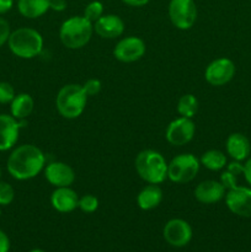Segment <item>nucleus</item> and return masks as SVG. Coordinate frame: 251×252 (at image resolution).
<instances>
[{"label":"nucleus","mask_w":251,"mask_h":252,"mask_svg":"<svg viewBox=\"0 0 251 252\" xmlns=\"http://www.w3.org/2000/svg\"><path fill=\"white\" fill-rule=\"evenodd\" d=\"M46 164V157L33 144H24L14 149L7 159V171L19 181L36 177Z\"/></svg>","instance_id":"f257e3e1"},{"label":"nucleus","mask_w":251,"mask_h":252,"mask_svg":"<svg viewBox=\"0 0 251 252\" xmlns=\"http://www.w3.org/2000/svg\"><path fill=\"white\" fill-rule=\"evenodd\" d=\"M135 170L142 180L148 184L159 185L167 179V162L155 150H142L135 158Z\"/></svg>","instance_id":"f03ea898"},{"label":"nucleus","mask_w":251,"mask_h":252,"mask_svg":"<svg viewBox=\"0 0 251 252\" xmlns=\"http://www.w3.org/2000/svg\"><path fill=\"white\" fill-rule=\"evenodd\" d=\"M94 32V24L84 16H73L62 24L61 41L66 48L79 49L89 43Z\"/></svg>","instance_id":"7ed1b4c3"},{"label":"nucleus","mask_w":251,"mask_h":252,"mask_svg":"<svg viewBox=\"0 0 251 252\" xmlns=\"http://www.w3.org/2000/svg\"><path fill=\"white\" fill-rule=\"evenodd\" d=\"M7 44L12 53L19 58L31 59L38 56L43 48V38L34 29L21 27L10 33Z\"/></svg>","instance_id":"20e7f679"},{"label":"nucleus","mask_w":251,"mask_h":252,"mask_svg":"<svg viewBox=\"0 0 251 252\" xmlns=\"http://www.w3.org/2000/svg\"><path fill=\"white\" fill-rule=\"evenodd\" d=\"M88 102V95L83 85L68 84L59 90L56 98V106L61 116L68 120H74L81 116Z\"/></svg>","instance_id":"39448f33"},{"label":"nucleus","mask_w":251,"mask_h":252,"mask_svg":"<svg viewBox=\"0 0 251 252\" xmlns=\"http://www.w3.org/2000/svg\"><path fill=\"white\" fill-rule=\"evenodd\" d=\"M199 160L192 154H180L167 164V177L175 184H187L197 176Z\"/></svg>","instance_id":"423d86ee"},{"label":"nucleus","mask_w":251,"mask_h":252,"mask_svg":"<svg viewBox=\"0 0 251 252\" xmlns=\"http://www.w3.org/2000/svg\"><path fill=\"white\" fill-rule=\"evenodd\" d=\"M169 17L179 30H189L197 20L194 0H170Z\"/></svg>","instance_id":"0eeeda50"},{"label":"nucleus","mask_w":251,"mask_h":252,"mask_svg":"<svg viewBox=\"0 0 251 252\" xmlns=\"http://www.w3.org/2000/svg\"><path fill=\"white\" fill-rule=\"evenodd\" d=\"M235 75V64L229 58H218L208 64L204 71L207 83L213 86H223Z\"/></svg>","instance_id":"6e6552de"},{"label":"nucleus","mask_w":251,"mask_h":252,"mask_svg":"<svg viewBox=\"0 0 251 252\" xmlns=\"http://www.w3.org/2000/svg\"><path fill=\"white\" fill-rule=\"evenodd\" d=\"M147 47L142 38L135 36H129L122 38L113 49V56L117 61L122 63H133L142 58L145 54Z\"/></svg>","instance_id":"1a4fd4ad"},{"label":"nucleus","mask_w":251,"mask_h":252,"mask_svg":"<svg viewBox=\"0 0 251 252\" xmlns=\"http://www.w3.org/2000/svg\"><path fill=\"white\" fill-rule=\"evenodd\" d=\"M194 132H196V126L192 118L180 117L170 122L165 132V137L170 144L181 147L191 142Z\"/></svg>","instance_id":"9d476101"},{"label":"nucleus","mask_w":251,"mask_h":252,"mask_svg":"<svg viewBox=\"0 0 251 252\" xmlns=\"http://www.w3.org/2000/svg\"><path fill=\"white\" fill-rule=\"evenodd\" d=\"M225 204L238 217L251 218V189L236 186L225 193Z\"/></svg>","instance_id":"9b49d317"},{"label":"nucleus","mask_w":251,"mask_h":252,"mask_svg":"<svg viewBox=\"0 0 251 252\" xmlns=\"http://www.w3.org/2000/svg\"><path fill=\"white\" fill-rule=\"evenodd\" d=\"M164 239L175 248L186 246L192 239V229L184 219H171L164 226Z\"/></svg>","instance_id":"f8f14e48"},{"label":"nucleus","mask_w":251,"mask_h":252,"mask_svg":"<svg viewBox=\"0 0 251 252\" xmlns=\"http://www.w3.org/2000/svg\"><path fill=\"white\" fill-rule=\"evenodd\" d=\"M47 181L54 187H70L75 181V172L73 167L62 161H54L47 165L44 170Z\"/></svg>","instance_id":"ddd939ff"},{"label":"nucleus","mask_w":251,"mask_h":252,"mask_svg":"<svg viewBox=\"0 0 251 252\" xmlns=\"http://www.w3.org/2000/svg\"><path fill=\"white\" fill-rule=\"evenodd\" d=\"M24 120L9 115H0V152H6L16 144Z\"/></svg>","instance_id":"4468645a"},{"label":"nucleus","mask_w":251,"mask_h":252,"mask_svg":"<svg viewBox=\"0 0 251 252\" xmlns=\"http://www.w3.org/2000/svg\"><path fill=\"white\" fill-rule=\"evenodd\" d=\"M226 189L220 181L207 180L201 182L194 189V197L203 204H213L225 197Z\"/></svg>","instance_id":"2eb2a0df"},{"label":"nucleus","mask_w":251,"mask_h":252,"mask_svg":"<svg viewBox=\"0 0 251 252\" xmlns=\"http://www.w3.org/2000/svg\"><path fill=\"white\" fill-rule=\"evenodd\" d=\"M94 31L101 38L112 39L120 37L125 31V22L117 15H102L97 21L94 24Z\"/></svg>","instance_id":"dca6fc26"},{"label":"nucleus","mask_w":251,"mask_h":252,"mask_svg":"<svg viewBox=\"0 0 251 252\" xmlns=\"http://www.w3.org/2000/svg\"><path fill=\"white\" fill-rule=\"evenodd\" d=\"M52 207L59 213H70L79 206V196L70 187H58L51 196Z\"/></svg>","instance_id":"f3484780"},{"label":"nucleus","mask_w":251,"mask_h":252,"mask_svg":"<svg viewBox=\"0 0 251 252\" xmlns=\"http://www.w3.org/2000/svg\"><path fill=\"white\" fill-rule=\"evenodd\" d=\"M225 147L229 157L239 162L248 159L251 152L250 140L241 133H233L229 135Z\"/></svg>","instance_id":"a211bd4d"},{"label":"nucleus","mask_w":251,"mask_h":252,"mask_svg":"<svg viewBox=\"0 0 251 252\" xmlns=\"http://www.w3.org/2000/svg\"><path fill=\"white\" fill-rule=\"evenodd\" d=\"M162 201V191L157 185L149 184L139 192L137 197V203L143 211H152L157 208Z\"/></svg>","instance_id":"6ab92c4d"},{"label":"nucleus","mask_w":251,"mask_h":252,"mask_svg":"<svg viewBox=\"0 0 251 252\" xmlns=\"http://www.w3.org/2000/svg\"><path fill=\"white\" fill-rule=\"evenodd\" d=\"M17 9L24 17L37 19L51 9V0H17Z\"/></svg>","instance_id":"aec40b11"},{"label":"nucleus","mask_w":251,"mask_h":252,"mask_svg":"<svg viewBox=\"0 0 251 252\" xmlns=\"http://www.w3.org/2000/svg\"><path fill=\"white\" fill-rule=\"evenodd\" d=\"M33 106L34 102L31 95H29V94H19L11 101V106H10L11 116L19 121L26 120L33 111Z\"/></svg>","instance_id":"412c9836"},{"label":"nucleus","mask_w":251,"mask_h":252,"mask_svg":"<svg viewBox=\"0 0 251 252\" xmlns=\"http://www.w3.org/2000/svg\"><path fill=\"white\" fill-rule=\"evenodd\" d=\"M199 162L211 171H219L226 166V157L220 150L212 149L202 154Z\"/></svg>","instance_id":"4be33fe9"},{"label":"nucleus","mask_w":251,"mask_h":252,"mask_svg":"<svg viewBox=\"0 0 251 252\" xmlns=\"http://www.w3.org/2000/svg\"><path fill=\"white\" fill-rule=\"evenodd\" d=\"M198 111V100L192 94H186L181 96L177 102V112L181 117L192 118Z\"/></svg>","instance_id":"5701e85b"},{"label":"nucleus","mask_w":251,"mask_h":252,"mask_svg":"<svg viewBox=\"0 0 251 252\" xmlns=\"http://www.w3.org/2000/svg\"><path fill=\"white\" fill-rule=\"evenodd\" d=\"M244 172V165H241L239 161L231 162L228 166V169L221 174L220 176V182L223 184V186L225 189H231L234 187L238 186L236 181H238L239 175Z\"/></svg>","instance_id":"b1692460"},{"label":"nucleus","mask_w":251,"mask_h":252,"mask_svg":"<svg viewBox=\"0 0 251 252\" xmlns=\"http://www.w3.org/2000/svg\"><path fill=\"white\" fill-rule=\"evenodd\" d=\"M103 15V5L101 1H91L90 4L86 5L84 10V17L89 20L90 22L95 24L98 19Z\"/></svg>","instance_id":"393cba45"},{"label":"nucleus","mask_w":251,"mask_h":252,"mask_svg":"<svg viewBox=\"0 0 251 252\" xmlns=\"http://www.w3.org/2000/svg\"><path fill=\"white\" fill-rule=\"evenodd\" d=\"M78 208L84 213H94L98 208V199L93 194H85L79 198Z\"/></svg>","instance_id":"a878e982"},{"label":"nucleus","mask_w":251,"mask_h":252,"mask_svg":"<svg viewBox=\"0 0 251 252\" xmlns=\"http://www.w3.org/2000/svg\"><path fill=\"white\" fill-rule=\"evenodd\" d=\"M15 198V191L11 185L0 181V206H9Z\"/></svg>","instance_id":"bb28decb"},{"label":"nucleus","mask_w":251,"mask_h":252,"mask_svg":"<svg viewBox=\"0 0 251 252\" xmlns=\"http://www.w3.org/2000/svg\"><path fill=\"white\" fill-rule=\"evenodd\" d=\"M15 96L16 95L11 84L0 81V103H11Z\"/></svg>","instance_id":"cd10ccee"},{"label":"nucleus","mask_w":251,"mask_h":252,"mask_svg":"<svg viewBox=\"0 0 251 252\" xmlns=\"http://www.w3.org/2000/svg\"><path fill=\"white\" fill-rule=\"evenodd\" d=\"M101 88H102V84H101V81L98 79H89L83 85L84 91H85L88 96L97 95L101 91Z\"/></svg>","instance_id":"c85d7f7f"},{"label":"nucleus","mask_w":251,"mask_h":252,"mask_svg":"<svg viewBox=\"0 0 251 252\" xmlns=\"http://www.w3.org/2000/svg\"><path fill=\"white\" fill-rule=\"evenodd\" d=\"M10 33H11V31H10L9 22L5 19H2V17H0V47H2L6 43L10 37Z\"/></svg>","instance_id":"c756f323"},{"label":"nucleus","mask_w":251,"mask_h":252,"mask_svg":"<svg viewBox=\"0 0 251 252\" xmlns=\"http://www.w3.org/2000/svg\"><path fill=\"white\" fill-rule=\"evenodd\" d=\"M10 240L6 234L0 229V252H9Z\"/></svg>","instance_id":"7c9ffc66"},{"label":"nucleus","mask_w":251,"mask_h":252,"mask_svg":"<svg viewBox=\"0 0 251 252\" xmlns=\"http://www.w3.org/2000/svg\"><path fill=\"white\" fill-rule=\"evenodd\" d=\"M65 7V0H51V9L54 10V11H64Z\"/></svg>","instance_id":"2f4dec72"},{"label":"nucleus","mask_w":251,"mask_h":252,"mask_svg":"<svg viewBox=\"0 0 251 252\" xmlns=\"http://www.w3.org/2000/svg\"><path fill=\"white\" fill-rule=\"evenodd\" d=\"M244 177H245L246 182L251 186V158L246 160L245 165H244Z\"/></svg>","instance_id":"473e14b6"},{"label":"nucleus","mask_w":251,"mask_h":252,"mask_svg":"<svg viewBox=\"0 0 251 252\" xmlns=\"http://www.w3.org/2000/svg\"><path fill=\"white\" fill-rule=\"evenodd\" d=\"M14 5V0H0V14H6Z\"/></svg>","instance_id":"72a5a7b5"},{"label":"nucleus","mask_w":251,"mask_h":252,"mask_svg":"<svg viewBox=\"0 0 251 252\" xmlns=\"http://www.w3.org/2000/svg\"><path fill=\"white\" fill-rule=\"evenodd\" d=\"M126 5H129V6H134V7H140L144 6L149 2V0H122Z\"/></svg>","instance_id":"f704fd0d"},{"label":"nucleus","mask_w":251,"mask_h":252,"mask_svg":"<svg viewBox=\"0 0 251 252\" xmlns=\"http://www.w3.org/2000/svg\"><path fill=\"white\" fill-rule=\"evenodd\" d=\"M30 252H44V251L41 250V249H33V250H31Z\"/></svg>","instance_id":"c9c22d12"},{"label":"nucleus","mask_w":251,"mask_h":252,"mask_svg":"<svg viewBox=\"0 0 251 252\" xmlns=\"http://www.w3.org/2000/svg\"><path fill=\"white\" fill-rule=\"evenodd\" d=\"M0 177H1V170H0Z\"/></svg>","instance_id":"e433bc0d"},{"label":"nucleus","mask_w":251,"mask_h":252,"mask_svg":"<svg viewBox=\"0 0 251 252\" xmlns=\"http://www.w3.org/2000/svg\"><path fill=\"white\" fill-rule=\"evenodd\" d=\"M0 214H1V212H0Z\"/></svg>","instance_id":"4c0bfd02"}]
</instances>
